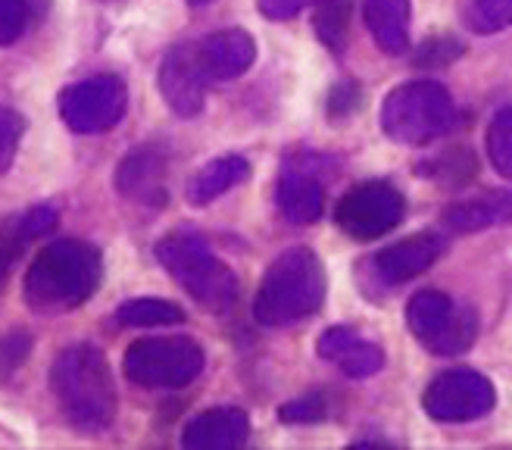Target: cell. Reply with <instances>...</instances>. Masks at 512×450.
I'll list each match as a JSON object with an SVG mask.
<instances>
[{
  "mask_svg": "<svg viewBox=\"0 0 512 450\" xmlns=\"http://www.w3.org/2000/svg\"><path fill=\"white\" fill-rule=\"evenodd\" d=\"M459 54H463V44L453 41V38H438V41H425L419 47V54H416V63L419 66H444V63H453Z\"/></svg>",
  "mask_w": 512,
  "mask_h": 450,
  "instance_id": "obj_29",
  "label": "cell"
},
{
  "mask_svg": "<svg viewBox=\"0 0 512 450\" xmlns=\"http://www.w3.org/2000/svg\"><path fill=\"white\" fill-rule=\"evenodd\" d=\"M191 7H203V4H213V0H188Z\"/></svg>",
  "mask_w": 512,
  "mask_h": 450,
  "instance_id": "obj_32",
  "label": "cell"
},
{
  "mask_svg": "<svg viewBox=\"0 0 512 450\" xmlns=\"http://www.w3.org/2000/svg\"><path fill=\"white\" fill-rule=\"evenodd\" d=\"M157 260L203 310L225 313L238 300V279L194 232H175L157 244Z\"/></svg>",
  "mask_w": 512,
  "mask_h": 450,
  "instance_id": "obj_4",
  "label": "cell"
},
{
  "mask_svg": "<svg viewBox=\"0 0 512 450\" xmlns=\"http://www.w3.org/2000/svg\"><path fill=\"white\" fill-rule=\"evenodd\" d=\"M406 329L431 354H463L478 332V316L469 307H456L444 291L425 288L406 304Z\"/></svg>",
  "mask_w": 512,
  "mask_h": 450,
  "instance_id": "obj_7",
  "label": "cell"
},
{
  "mask_svg": "<svg viewBox=\"0 0 512 450\" xmlns=\"http://www.w3.org/2000/svg\"><path fill=\"white\" fill-rule=\"evenodd\" d=\"M463 19L478 35L503 32L512 25V0H466Z\"/></svg>",
  "mask_w": 512,
  "mask_h": 450,
  "instance_id": "obj_24",
  "label": "cell"
},
{
  "mask_svg": "<svg viewBox=\"0 0 512 450\" xmlns=\"http://www.w3.org/2000/svg\"><path fill=\"white\" fill-rule=\"evenodd\" d=\"M278 210L294 225H313L325 210V188L319 175L303 166H288L278 179Z\"/></svg>",
  "mask_w": 512,
  "mask_h": 450,
  "instance_id": "obj_17",
  "label": "cell"
},
{
  "mask_svg": "<svg viewBox=\"0 0 512 450\" xmlns=\"http://www.w3.org/2000/svg\"><path fill=\"white\" fill-rule=\"evenodd\" d=\"M456 119L453 100L444 85L419 79L394 88L381 104V129L400 144H428L450 132Z\"/></svg>",
  "mask_w": 512,
  "mask_h": 450,
  "instance_id": "obj_5",
  "label": "cell"
},
{
  "mask_svg": "<svg viewBox=\"0 0 512 450\" xmlns=\"http://www.w3.org/2000/svg\"><path fill=\"white\" fill-rule=\"evenodd\" d=\"M197 57L200 66L207 72V79H238L244 75L253 60H256V41L244 32V29H225V32H213L210 38H203L197 44Z\"/></svg>",
  "mask_w": 512,
  "mask_h": 450,
  "instance_id": "obj_13",
  "label": "cell"
},
{
  "mask_svg": "<svg viewBox=\"0 0 512 450\" xmlns=\"http://www.w3.org/2000/svg\"><path fill=\"white\" fill-rule=\"evenodd\" d=\"M313 4H316V32H319V38L331 50H341L347 44L353 0H313Z\"/></svg>",
  "mask_w": 512,
  "mask_h": 450,
  "instance_id": "obj_23",
  "label": "cell"
},
{
  "mask_svg": "<svg viewBox=\"0 0 512 450\" xmlns=\"http://www.w3.org/2000/svg\"><path fill=\"white\" fill-rule=\"evenodd\" d=\"M54 388L66 419L82 432H104L116 416V385L110 363L94 344H72L50 369Z\"/></svg>",
  "mask_w": 512,
  "mask_h": 450,
  "instance_id": "obj_2",
  "label": "cell"
},
{
  "mask_svg": "<svg viewBox=\"0 0 512 450\" xmlns=\"http://www.w3.org/2000/svg\"><path fill=\"white\" fill-rule=\"evenodd\" d=\"M366 25L384 54H403L409 47V0H366Z\"/></svg>",
  "mask_w": 512,
  "mask_h": 450,
  "instance_id": "obj_20",
  "label": "cell"
},
{
  "mask_svg": "<svg viewBox=\"0 0 512 450\" xmlns=\"http://www.w3.org/2000/svg\"><path fill=\"white\" fill-rule=\"evenodd\" d=\"M116 322L125 329H157V325L185 322V310L163 297H135L116 310Z\"/></svg>",
  "mask_w": 512,
  "mask_h": 450,
  "instance_id": "obj_22",
  "label": "cell"
},
{
  "mask_svg": "<svg viewBox=\"0 0 512 450\" xmlns=\"http://www.w3.org/2000/svg\"><path fill=\"white\" fill-rule=\"evenodd\" d=\"M444 250V241L431 232H422V235H413V238H403L397 244H391L388 250H381L375 257V269L378 275L388 285H403L409 279H416V275L428 272L434 263H438Z\"/></svg>",
  "mask_w": 512,
  "mask_h": 450,
  "instance_id": "obj_15",
  "label": "cell"
},
{
  "mask_svg": "<svg viewBox=\"0 0 512 450\" xmlns=\"http://www.w3.org/2000/svg\"><path fill=\"white\" fill-rule=\"evenodd\" d=\"M497 391L475 369H447L425 388L422 407L438 422H469L494 410Z\"/></svg>",
  "mask_w": 512,
  "mask_h": 450,
  "instance_id": "obj_10",
  "label": "cell"
},
{
  "mask_svg": "<svg viewBox=\"0 0 512 450\" xmlns=\"http://www.w3.org/2000/svg\"><path fill=\"white\" fill-rule=\"evenodd\" d=\"M207 72L200 66L197 44H178L163 57L160 66V91L166 97V104L178 116H197L207 100Z\"/></svg>",
  "mask_w": 512,
  "mask_h": 450,
  "instance_id": "obj_11",
  "label": "cell"
},
{
  "mask_svg": "<svg viewBox=\"0 0 512 450\" xmlns=\"http://www.w3.org/2000/svg\"><path fill=\"white\" fill-rule=\"evenodd\" d=\"M406 200L388 182H363L350 188L335 210V222L353 241H375L403 222Z\"/></svg>",
  "mask_w": 512,
  "mask_h": 450,
  "instance_id": "obj_8",
  "label": "cell"
},
{
  "mask_svg": "<svg viewBox=\"0 0 512 450\" xmlns=\"http://www.w3.org/2000/svg\"><path fill=\"white\" fill-rule=\"evenodd\" d=\"M57 225V210L54 207H32L19 216H10L0 222V282L22 254V247L47 235Z\"/></svg>",
  "mask_w": 512,
  "mask_h": 450,
  "instance_id": "obj_19",
  "label": "cell"
},
{
  "mask_svg": "<svg viewBox=\"0 0 512 450\" xmlns=\"http://www.w3.org/2000/svg\"><path fill=\"white\" fill-rule=\"evenodd\" d=\"M122 369L141 388H185L203 372V347L185 335L141 338L125 350Z\"/></svg>",
  "mask_w": 512,
  "mask_h": 450,
  "instance_id": "obj_6",
  "label": "cell"
},
{
  "mask_svg": "<svg viewBox=\"0 0 512 450\" xmlns=\"http://www.w3.org/2000/svg\"><path fill=\"white\" fill-rule=\"evenodd\" d=\"M444 225L453 232H484L497 225H512V191H488L475 200H463L444 210Z\"/></svg>",
  "mask_w": 512,
  "mask_h": 450,
  "instance_id": "obj_18",
  "label": "cell"
},
{
  "mask_svg": "<svg viewBox=\"0 0 512 450\" xmlns=\"http://www.w3.org/2000/svg\"><path fill=\"white\" fill-rule=\"evenodd\" d=\"M104 260L88 241L63 238L44 247L25 272V304L35 313H66L82 307L97 291Z\"/></svg>",
  "mask_w": 512,
  "mask_h": 450,
  "instance_id": "obj_1",
  "label": "cell"
},
{
  "mask_svg": "<svg viewBox=\"0 0 512 450\" xmlns=\"http://www.w3.org/2000/svg\"><path fill=\"white\" fill-rule=\"evenodd\" d=\"M247 175H250V163L244 157H238V154L219 157V160H213V163H207L203 169L194 172V179L188 182V200L194 207H207L225 191L241 185Z\"/></svg>",
  "mask_w": 512,
  "mask_h": 450,
  "instance_id": "obj_21",
  "label": "cell"
},
{
  "mask_svg": "<svg viewBox=\"0 0 512 450\" xmlns=\"http://www.w3.org/2000/svg\"><path fill=\"white\" fill-rule=\"evenodd\" d=\"M128 107V91L119 75H94L60 94V116L72 132H110Z\"/></svg>",
  "mask_w": 512,
  "mask_h": 450,
  "instance_id": "obj_9",
  "label": "cell"
},
{
  "mask_svg": "<svg viewBox=\"0 0 512 450\" xmlns=\"http://www.w3.org/2000/svg\"><path fill=\"white\" fill-rule=\"evenodd\" d=\"M41 0H0V47L19 41L35 19Z\"/></svg>",
  "mask_w": 512,
  "mask_h": 450,
  "instance_id": "obj_26",
  "label": "cell"
},
{
  "mask_svg": "<svg viewBox=\"0 0 512 450\" xmlns=\"http://www.w3.org/2000/svg\"><path fill=\"white\" fill-rule=\"evenodd\" d=\"M22 132H25V119L10 107H0V175L13 166Z\"/></svg>",
  "mask_w": 512,
  "mask_h": 450,
  "instance_id": "obj_27",
  "label": "cell"
},
{
  "mask_svg": "<svg viewBox=\"0 0 512 450\" xmlns=\"http://www.w3.org/2000/svg\"><path fill=\"white\" fill-rule=\"evenodd\" d=\"M278 416L285 422H319V419H325V397L306 394L300 400H291V404L278 410Z\"/></svg>",
  "mask_w": 512,
  "mask_h": 450,
  "instance_id": "obj_30",
  "label": "cell"
},
{
  "mask_svg": "<svg viewBox=\"0 0 512 450\" xmlns=\"http://www.w3.org/2000/svg\"><path fill=\"white\" fill-rule=\"evenodd\" d=\"M260 13L269 19H294L303 7H310L313 0H256Z\"/></svg>",
  "mask_w": 512,
  "mask_h": 450,
  "instance_id": "obj_31",
  "label": "cell"
},
{
  "mask_svg": "<svg viewBox=\"0 0 512 450\" xmlns=\"http://www.w3.org/2000/svg\"><path fill=\"white\" fill-rule=\"evenodd\" d=\"M116 188L122 197L144 207L166 204V154L160 147L132 150L116 169Z\"/></svg>",
  "mask_w": 512,
  "mask_h": 450,
  "instance_id": "obj_12",
  "label": "cell"
},
{
  "mask_svg": "<svg viewBox=\"0 0 512 450\" xmlns=\"http://www.w3.org/2000/svg\"><path fill=\"white\" fill-rule=\"evenodd\" d=\"M250 435V419L238 407H213L185 425L182 444L188 450H235Z\"/></svg>",
  "mask_w": 512,
  "mask_h": 450,
  "instance_id": "obj_14",
  "label": "cell"
},
{
  "mask_svg": "<svg viewBox=\"0 0 512 450\" xmlns=\"http://www.w3.org/2000/svg\"><path fill=\"white\" fill-rule=\"evenodd\" d=\"M319 354H322V360L341 366L344 375H350V379H369V375H375L384 366L381 347L372 341H363L356 332H350L347 325L328 329L319 338Z\"/></svg>",
  "mask_w": 512,
  "mask_h": 450,
  "instance_id": "obj_16",
  "label": "cell"
},
{
  "mask_svg": "<svg viewBox=\"0 0 512 450\" xmlns=\"http://www.w3.org/2000/svg\"><path fill=\"white\" fill-rule=\"evenodd\" d=\"M325 300V269L310 247H291L263 275L253 300V316L266 329L294 325L313 316Z\"/></svg>",
  "mask_w": 512,
  "mask_h": 450,
  "instance_id": "obj_3",
  "label": "cell"
},
{
  "mask_svg": "<svg viewBox=\"0 0 512 450\" xmlns=\"http://www.w3.org/2000/svg\"><path fill=\"white\" fill-rule=\"evenodd\" d=\"M29 350H32V338L25 332H10L0 338V382H7L10 375L29 360Z\"/></svg>",
  "mask_w": 512,
  "mask_h": 450,
  "instance_id": "obj_28",
  "label": "cell"
},
{
  "mask_svg": "<svg viewBox=\"0 0 512 450\" xmlns=\"http://www.w3.org/2000/svg\"><path fill=\"white\" fill-rule=\"evenodd\" d=\"M484 147H488V160L491 166L512 179V107L500 110L491 125H488V135H484Z\"/></svg>",
  "mask_w": 512,
  "mask_h": 450,
  "instance_id": "obj_25",
  "label": "cell"
}]
</instances>
